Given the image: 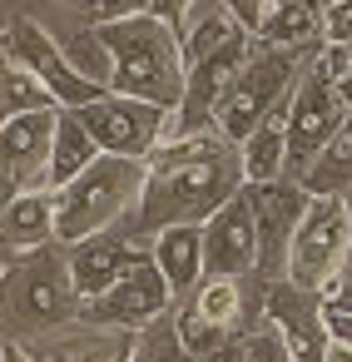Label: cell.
<instances>
[{
  "label": "cell",
  "instance_id": "obj_1",
  "mask_svg": "<svg viewBox=\"0 0 352 362\" xmlns=\"http://www.w3.org/2000/svg\"><path fill=\"white\" fill-rule=\"evenodd\" d=\"M238 189H248L243 164H238V144H228L218 129L164 139L149 154L144 194H139L134 214L119 223V233L129 243L149 248V238L164 233V228H174V223L204 228Z\"/></svg>",
  "mask_w": 352,
  "mask_h": 362
},
{
  "label": "cell",
  "instance_id": "obj_2",
  "mask_svg": "<svg viewBox=\"0 0 352 362\" xmlns=\"http://www.w3.org/2000/svg\"><path fill=\"white\" fill-rule=\"evenodd\" d=\"M100 40H105V55H110V85H105L110 95H129V100H144V105H159V110H179L189 70H184L174 25H164L144 11V16L100 25Z\"/></svg>",
  "mask_w": 352,
  "mask_h": 362
},
{
  "label": "cell",
  "instance_id": "obj_3",
  "mask_svg": "<svg viewBox=\"0 0 352 362\" xmlns=\"http://www.w3.org/2000/svg\"><path fill=\"white\" fill-rule=\"evenodd\" d=\"M144 179H149V164L144 159H115V154H100L75 184H65L55 194V243H85L95 233H110L119 228L139 194H144Z\"/></svg>",
  "mask_w": 352,
  "mask_h": 362
},
{
  "label": "cell",
  "instance_id": "obj_4",
  "mask_svg": "<svg viewBox=\"0 0 352 362\" xmlns=\"http://www.w3.org/2000/svg\"><path fill=\"white\" fill-rule=\"evenodd\" d=\"M6 322L16 332H35V337H55L65 327L80 322V288L70 273V253L65 243H45L35 253H20V263L6 273Z\"/></svg>",
  "mask_w": 352,
  "mask_h": 362
},
{
  "label": "cell",
  "instance_id": "obj_5",
  "mask_svg": "<svg viewBox=\"0 0 352 362\" xmlns=\"http://www.w3.org/2000/svg\"><path fill=\"white\" fill-rule=\"evenodd\" d=\"M307 60H312L307 50H273V45H258V40H253L248 60L238 65V75L228 80L223 100H218V110H213V129H218L228 144H243V139L293 95V85H298V75H303Z\"/></svg>",
  "mask_w": 352,
  "mask_h": 362
},
{
  "label": "cell",
  "instance_id": "obj_6",
  "mask_svg": "<svg viewBox=\"0 0 352 362\" xmlns=\"http://www.w3.org/2000/svg\"><path fill=\"white\" fill-rule=\"evenodd\" d=\"M352 253V223H347V209L342 199H312L293 243H288V283L298 288H312V293H327L342 273Z\"/></svg>",
  "mask_w": 352,
  "mask_h": 362
},
{
  "label": "cell",
  "instance_id": "obj_7",
  "mask_svg": "<svg viewBox=\"0 0 352 362\" xmlns=\"http://www.w3.org/2000/svg\"><path fill=\"white\" fill-rule=\"evenodd\" d=\"M6 60L11 65H20V70H30L50 95H55V105L60 110H85V105H95L100 95H110L105 85H90L70 60H65V45L40 25V21H30V16H16L11 25H6Z\"/></svg>",
  "mask_w": 352,
  "mask_h": 362
},
{
  "label": "cell",
  "instance_id": "obj_8",
  "mask_svg": "<svg viewBox=\"0 0 352 362\" xmlns=\"http://www.w3.org/2000/svg\"><path fill=\"white\" fill-rule=\"evenodd\" d=\"M347 115L352 110L337 100L332 80L317 70V55H312L293 85V105H288V179H303V169L317 159V149L337 134V124Z\"/></svg>",
  "mask_w": 352,
  "mask_h": 362
},
{
  "label": "cell",
  "instance_id": "obj_9",
  "mask_svg": "<svg viewBox=\"0 0 352 362\" xmlns=\"http://www.w3.org/2000/svg\"><path fill=\"white\" fill-rule=\"evenodd\" d=\"M75 115L95 134L100 154L144 159L149 164V154L164 144V129H169V115L174 110H159V105H144V100H129V95H100L95 105H85Z\"/></svg>",
  "mask_w": 352,
  "mask_h": 362
},
{
  "label": "cell",
  "instance_id": "obj_10",
  "mask_svg": "<svg viewBox=\"0 0 352 362\" xmlns=\"http://www.w3.org/2000/svg\"><path fill=\"white\" fill-rule=\"evenodd\" d=\"M248 199H253V228H258V273L248 283L263 288V283H278L288 273V243H293L312 199L288 174L273 179V184H248Z\"/></svg>",
  "mask_w": 352,
  "mask_h": 362
},
{
  "label": "cell",
  "instance_id": "obj_11",
  "mask_svg": "<svg viewBox=\"0 0 352 362\" xmlns=\"http://www.w3.org/2000/svg\"><path fill=\"white\" fill-rule=\"evenodd\" d=\"M169 313H174V288L154 268V253L139 268H129L110 293L80 303V322L85 327H115V332H144L149 322H159Z\"/></svg>",
  "mask_w": 352,
  "mask_h": 362
},
{
  "label": "cell",
  "instance_id": "obj_12",
  "mask_svg": "<svg viewBox=\"0 0 352 362\" xmlns=\"http://www.w3.org/2000/svg\"><path fill=\"white\" fill-rule=\"evenodd\" d=\"M55 119H60V110H40V115H16L0 124V189H6V199L45 189Z\"/></svg>",
  "mask_w": 352,
  "mask_h": 362
},
{
  "label": "cell",
  "instance_id": "obj_13",
  "mask_svg": "<svg viewBox=\"0 0 352 362\" xmlns=\"http://www.w3.org/2000/svg\"><path fill=\"white\" fill-rule=\"evenodd\" d=\"M263 322H273L293 352V362H322L327 357V322H322V293L298 288L288 278L263 283Z\"/></svg>",
  "mask_w": 352,
  "mask_h": 362
},
{
  "label": "cell",
  "instance_id": "obj_14",
  "mask_svg": "<svg viewBox=\"0 0 352 362\" xmlns=\"http://www.w3.org/2000/svg\"><path fill=\"white\" fill-rule=\"evenodd\" d=\"M199 233H204V273L209 278H253L258 273V228H253L248 189H238Z\"/></svg>",
  "mask_w": 352,
  "mask_h": 362
},
{
  "label": "cell",
  "instance_id": "obj_15",
  "mask_svg": "<svg viewBox=\"0 0 352 362\" xmlns=\"http://www.w3.org/2000/svg\"><path fill=\"white\" fill-rule=\"evenodd\" d=\"M65 253H70V273H75V288H80L85 303L100 298V293H110L129 268H139V263L149 258V248L129 243L119 228L95 233V238H85V243H70Z\"/></svg>",
  "mask_w": 352,
  "mask_h": 362
},
{
  "label": "cell",
  "instance_id": "obj_16",
  "mask_svg": "<svg viewBox=\"0 0 352 362\" xmlns=\"http://www.w3.org/2000/svg\"><path fill=\"white\" fill-rule=\"evenodd\" d=\"M25 352L35 362H134V332H115V327H65L55 337H35L25 342Z\"/></svg>",
  "mask_w": 352,
  "mask_h": 362
},
{
  "label": "cell",
  "instance_id": "obj_17",
  "mask_svg": "<svg viewBox=\"0 0 352 362\" xmlns=\"http://www.w3.org/2000/svg\"><path fill=\"white\" fill-rule=\"evenodd\" d=\"M149 253H154V268L164 273V283L174 288V303H189L199 293V283L209 278L204 273V233L194 223H174V228L154 233Z\"/></svg>",
  "mask_w": 352,
  "mask_h": 362
},
{
  "label": "cell",
  "instance_id": "obj_18",
  "mask_svg": "<svg viewBox=\"0 0 352 362\" xmlns=\"http://www.w3.org/2000/svg\"><path fill=\"white\" fill-rule=\"evenodd\" d=\"M174 35H179L184 70L199 65V60H209V55H218V50H228V45H238V40H253V35L228 16L223 0H199V6H189L184 21L174 25Z\"/></svg>",
  "mask_w": 352,
  "mask_h": 362
},
{
  "label": "cell",
  "instance_id": "obj_19",
  "mask_svg": "<svg viewBox=\"0 0 352 362\" xmlns=\"http://www.w3.org/2000/svg\"><path fill=\"white\" fill-rule=\"evenodd\" d=\"M0 238L16 253H35L45 243H55V189H30L16 194L0 209Z\"/></svg>",
  "mask_w": 352,
  "mask_h": 362
},
{
  "label": "cell",
  "instance_id": "obj_20",
  "mask_svg": "<svg viewBox=\"0 0 352 362\" xmlns=\"http://www.w3.org/2000/svg\"><path fill=\"white\" fill-rule=\"evenodd\" d=\"M288 105H293V95L238 144V164H243L248 184H273L288 174Z\"/></svg>",
  "mask_w": 352,
  "mask_h": 362
},
{
  "label": "cell",
  "instance_id": "obj_21",
  "mask_svg": "<svg viewBox=\"0 0 352 362\" xmlns=\"http://www.w3.org/2000/svg\"><path fill=\"white\" fill-rule=\"evenodd\" d=\"M258 45L317 55L322 50V0H283V6H273L258 30Z\"/></svg>",
  "mask_w": 352,
  "mask_h": 362
},
{
  "label": "cell",
  "instance_id": "obj_22",
  "mask_svg": "<svg viewBox=\"0 0 352 362\" xmlns=\"http://www.w3.org/2000/svg\"><path fill=\"white\" fill-rule=\"evenodd\" d=\"M100 159V144H95V134L85 129V119L75 115V110H60V119H55V144H50V174H45V189H65V184H75L90 164Z\"/></svg>",
  "mask_w": 352,
  "mask_h": 362
},
{
  "label": "cell",
  "instance_id": "obj_23",
  "mask_svg": "<svg viewBox=\"0 0 352 362\" xmlns=\"http://www.w3.org/2000/svg\"><path fill=\"white\" fill-rule=\"evenodd\" d=\"M307 189V199H342L352 189V115L337 124V134L317 149V159L303 169L298 179Z\"/></svg>",
  "mask_w": 352,
  "mask_h": 362
},
{
  "label": "cell",
  "instance_id": "obj_24",
  "mask_svg": "<svg viewBox=\"0 0 352 362\" xmlns=\"http://www.w3.org/2000/svg\"><path fill=\"white\" fill-rule=\"evenodd\" d=\"M40 110H60L55 95H50L30 70L0 60V124L16 119V115H40Z\"/></svg>",
  "mask_w": 352,
  "mask_h": 362
},
{
  "label": "cell",
  "instance_id": "obj_25",
  "mask_svg": "<svg viewBox=\"0 0 352 362\" xmlns=\"http://www.w3.org/2000/svg\"><path fill=\"white\" fill-rule=\"evenodd\" d=\"M174 332H179V342L189 347V357H209V352H218L233 332H223V327H213L194 303H174Z\"/></svg>",
  "mask_w": 352,
  "mask_h": 362
},
{
  "label": "cell",
  "instance_id": "obj_26",
  "mask_svg": "<svg viewBox=\"0 0 352 362\" xmlns=\"http://www.w3.org/2000/svg\"><path fill=\"white\" fill-rule=\"evenodd\" d=\"M134 362H194L189 347L174 332V313L159 317V322H149L144 332H134Z\"/></svg>",
  "mask_w": 352,
  "mask_h": 362
},
{
  "label": "cell",
  "instance_id": "obj_27",
  "mask_svg": "<svg viewBox=\"0 0 352 362\" xmlns=\"http://www.w3.org/2000/svg\"><path fill=\"white\" fill-rule=\"evenodd\" d=\"M65 45V60L90 80V85H110V55H105V40H100V30H85V35H75V40H60Z\"/></svg>",
  "mask_w": 352,
  "mask_h": 362
},
{
  "label": "cell",
  "instance_id": "obj_28",
  "mask_svg": "<svg viewBox=\"0 0 352 362\" xmlns=\"http://www.w3.org/2000/svg\"><path fill=\"white\" fill-rule=\"evenodd\" d=\"M65 6H70L90 30H100V25H115V21H129V16H144L149 0H65Z\"/></svg>",
  "mask_w": 352,
  "mask_h": 362
},
{
  "label": "cell",
  "instance_id": "obj_29",
  "mask_svg": "<svg viewBox=\"0 0 352 362\" xmlns=\"http://www.w3.org/2000/svg\"><path fill=\"white\" fill-rule=\"evenodd\" d=\"M243 362H293V352L273 322H258L243 332Z\"/></svg>",
  "mask_w": 352,
  "mask_h": 362
},
{
  "label": "cell",
  "instance_id": "obj_30",
  "mask_svg": "<svg viewBox=\"0 0 352 362\" xmlns=\"http://www.w3.org/2000/svg\"><path fill=\"white\" fill-rule=\"evenodd\" d=\"M317 70L332 80L337 100L352 110V45H322L317 50Z\"/></svg>",
  "mask_w": 352,
  "mask_h": 362
},
{
  "label": "cell",
  "instance_id": "obj_31",
  "mask_svg": "<svg viewBox=\"0 0 352 362\" xmlns=\"http://www.w3.org/2000/svg\"><path fill=\"white\" fill-rule=\"evenodd\" d=\"M322 45H352V0H322Z\"/></svg>",
  "mask_w": 352,
  "mask_h": 362
},
{
  "label": "cell",
  "instance_id": "obj_32",
  "mask_svg": "<svg viewBox=\"0 0 352 362\" xmlns=\"http://www.w3.org/2000/svg\"><path fill=\"white\" fill-rule=\"evenodd\" d=\"M322 322H327V337L332 342H352V308L332 293H322Z\"/></svg>",
  "mask_w": 352,
  "mask_h": 362
},
{
  "label": "cell",
  "instance_id": "obj_33",
  "mask_svg": "<svg viewBox=\"0 0 352 362\" xmlns=\"http://www.w3.org/2000/svg\"><path fill=\"white\" fill-rule=\"evenodd\" d=\"M223 6H228V16H233V21H238V25L253 35V40H258L263 21H268V11H273L268 0H223Z\"/></svg>",
  "mask_w": 352,
  "mask_h": 362
},
{
  "label": "cell",
  "instance_id": "obj_34",
  "mask_svg": "<svg viewBox=\"0 0 352 362\" xmlns=\"http://www.w3.org/2000/svg\"><path fill=\"white\" fill-rule=\"evenodd\" d=\"M189 6H199V0H149V16L164 21V25H179Z\"/></svg>",
  "mask_w": 352,
  "mask_h": 362
},
{
  "label": "cell",
  "instance_id": "obj_35",
  "mask_svg": "<svg viewBox=\"0 0 352 362\" xmlns=\"http://www.w3.org/2000/svg\"><path fill=\"white\" fill-rule=\"evenodd\" d=\"M194 362H243V337H228L218 352H209V357H194Z\"/></svg>",
  "mask_w": 352,
  "mask_h": 362
},
{
  "label": "cell",
  "instance_id": "obj_36",
  "mask_svg": "<svg viewBox=\"0 0 352 362\" xmlns=\"http://www.w3.org/2000/svg\"><path fill=\"white\" fill-rule=\"evenodd\" d=\"M327 293H332V298H342V303L352 308V253H347V263H342V273H337V283H332Z\"/></svg>",
  "mask_w": 352,
  "mask_h": 362
},
{
  "label": "cell",
  "instance_id": "obj_37",
  "mask_svg": "<svg viewBox=\"0 0 352 362\" xmlns=\"http://www.w3.org/2000/svg\"><path fill=\"white\" fill-rule=\"evenodd\" d=\"M0 352H6V362H35V357L25 352V342H0Z\"/></svg>",
  "mask_w": 352,
  "mask_h": 362
},
{
  "label": "cell",
  "instance_id": "obj_38",
  "mask_svg": "<svg viewBox=\"0 0 352 362\" xmlns=\"http://www.w3.org/2000/svg\"><path fill=\"white\" fill-rule=\"evenodd\" d=\"M322 362H352V342H327V357Z\"/></svg>",
  "mask_w": 352,
  "mask_h": 362
},
{
  "label": "cell",
  "instance_id": "obj_39",
  "mask_svg": "<svg viewBox=\"0 0 352 362\" xmlns=\"http://www.w3.org/2000/svg\"><path fill=\"white\" fill-rule=\"evenodd\" d=\"M6 298H11V288H6V278H0V317H6Z\"/></svg>",
  "mask_w": 352,
  "mask_h": 362
},
{
  "label": "cell",
  "instance_id": "obj_40",
  "mask_svg": "<svg viewBox=\"0 0 352 362\" xmlns=\"http://www.w3.org/2000/svg\"><path fill=\"white\" fill-rule=\"evenodd\" d=\"M342 209H347V223H352V189L342 194Z\"/></svg>",
  "mask_w": 352,
  "mask_h": 362
},
{
  "label": "cell",
  "instance_id": "obj_41",
  "mask_svg": "<svg viewBox=\"0 0 352 362\" xmlns=\"http://www.w3.org/2000/svg\"><path fill=\"white\" fill-rule=\"evenodd\" d=\"M268 6H283V0H268Z\"/></svg>",
  "mask_w": 352,
  "mask_h": 362
}]
</instances>
